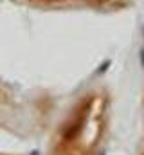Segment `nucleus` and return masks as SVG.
I'll return each instance as SVG.
<instances>
[{"instance_id":"7ed1b4c3","label":"nucleus","mask_w":144,"mask_h":155,"mask_svg":"<svg viewBox=\"0 0 144 155\" xmlns=\"http://www.w3.org/2000/svg\"><path fill=\"white\" fill-rule=\"evenodd\" d=\"M142 155H144V152H142Z\"/></svg>"},{"instance_id":"f03ea898","label":"nucleus","mask_w":144,"mask_h":155,"mask_svg":"<svg viewBox=\"0 0 144 155\" xmlns=\"http://www.w3.org/2000/svg\"><path fill=\"white\" fill-rule=\"evenodd\" d=\"M31 2H38V4H60V2H67V0H31Z\"/></svg>"},{"instance_id":"f257e3e1","label":"nucleus","mask_w":144,"mask_h":155,"mask_svg":"<svg viewBox=\"0 0 144 155\" xmlns=\"http://www.w3.org/2000/svg\"><path fill=\"white\" fill-rule=\"evenodd\" d=\"M103 117H105V99L90 97L88 103L77 108L72 119L67 123L60 137L58 153L90 155L103 130Z\"/></svg>"}]
</instances>
